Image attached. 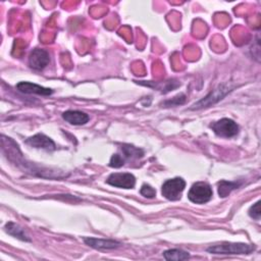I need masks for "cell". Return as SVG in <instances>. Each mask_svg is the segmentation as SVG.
<instances>
[{
	"mask_svg": "<svg viewBox=\"0 0 261 261\" xmlns=\"http://www.w3.org/2000/svg\"><path fill=\"white\" fill-rule=\"evenodd\" d=\"M255 249L256 247L250 244L222 242L220 244L210 246L209 248L206 249V251L210 254L217 255H243L251 254Z\"/></svg>",
	"mask_w": 261,
	"mask_h": 261,
	"instance_id": "1",
	"label": "cell"
},
{
	"mask_svg": "<svg viewBox=\"0 0 261 261\" xmlns=\"http://www.w3.org/2000/svg\"><path fill=\"white\" fill-rule=\"evenodd\" d=\"M212 195L213 192L209 184L205 181H198L191 187L188 193V198L195 204H205L211 200Z\"/></svg>",
	"mask_w": 261,
	"mask_h": 261,
	"instance_id": "2",
	"label": "cell"
},
{
	"mask_svg": "<svg viewBox=\"0 0 261 261\" xmlns=\"http://www.w3.org/2000/svg\"><path fill=\"white\" fill-rule=\"evenodd\" d=\"M186 188V181L181 177H174L167 179L161 187V194L169 201L179 200L181 193Z\"/></svg>",
	"mask_w": 261,
	"mask_h": 261,
	"instance_id": "3",
	"label": "cell"
},
{
	"mask_svg": "<svg viewBox=\"0 0 261 261\" xmlns=\"http://www.w3.org/2000/svg\"><path fill=\"white\" fill-rule=\"evenodd\" d=\"M212 130L219 137L232 138L239 133V125L232 119L221 118L210 124Z\"/></svg>",
	"mask_w": 261,
	"mask_h": 261,
	"instance_id": "4",
	"label": "cell"
},
{
	"mask_svg": "<svg viewBox=\"0 0 261 261\" xmlns=\"http://www.w3.org/2000/svg\"><path fill=\"white\" fill-rule=\"evenodd\" d=\"M230 91H231V88H229L228 86L220 85L215 90L210 92L206 97H204L197 103L193 104L191 109H201L204 107H209L210 105H213L216 102H218L219 100H221Z\"/></svg>",
	"mask_w": 261,
	"mask_h": 261,
	"instance_id": "5",
	"label": "cell"
},
{
	"mask_svg": "<svg viewBox=\"0 0 261 261\" xmlns=\"http://www.w3.org/2000/svg\"><path fill=\"white\" fill-rule=\"evenodd\" d=\"M106 182L116 188L133 189L136 185V177L128 172H115L107 177Z\"/></svg>",
	"mask_w": 261,
	"mask_h": 261,
	"instance_id": "6",
	"label": "cell"
},
{
	"mask_svg": "<svg viewBox=\"0 0 261 261\" xmlns=\"http://www.w3.org/2000/svg\"><path fill=\"white\" fill-rule=\"evenodd\" d=\"M49 62H50V55L48 51L45 49L36 48L30 53L29 65L36 70H42L48 65Z\"/></svg>",
	"mask_w": 261,
	"mask_h": 261,
	"instance_id": "7",
	"label": "cell"
},
{
	"mask_svg": "<svg viewBox=\"0 0 261 261\" xmlns=\"http://www.w3.org/2000/svg\"><path fill=\"white\" fill-rule=\"evenodd\" d=\"M25 143L31 147L43 149L46 151H53L56 149V145L53 140L44 134H37L33 137H30L25 140Z\"/></svg>",
	"mask_w": 261,
	"mask_h": 261,
	"instance_id": "8",
	"label": "cell"
},
{
	"mask_svg": "<svg viewBox=\"0 0 261 261\" xmlns=\"http://www.w3.org/2000/svg\"><path fill=\"white\" fill-rule=\"evenodd\" d=\"M85 244L88 245L91 248L98 249V250H110V249H116L121 246L120 242L114 241V240H106V239H97V238H84L83 239Z\"/></svg>",
	"mask_w": 261,
	"mask_h": 261,
	"instance_id": "9",
	"label": "cell"
},
{
	"mask_svg": "<svg viewBox=\"0 0 261 261\" xmlns=\"http://www.w3.org/2000/svg\"><path fill=\"white\" fill-rule=\"evenodd\" d=\"M16 89L24 94H38L41 96H49L53 93L51 89L39 86L31 82H19L16 84Z\"/></svg>",
	"mask_w": 261,
	"mask_h": 261,
	"instance_id": "10",
	"label": "cell"
},
{
	"mask_svg": "<svg viewBox=\"0 0 261 261\" xmlns=\"http://www.w3.org/2000/svg\"><path fill=\"white\" fill-rule=\"evenodd\" d=\"M62 118L70 124L83 125L90 119L89 115L80 110H67L62 113Z\"/></svg>",
	"mask_w": 261,
	"mask_h": 261,
	"instance_id": "11",
	"label": "cell"
},
{
	"mask_svg": "<svg viewBox=\"0 0 261 261\" xmlns=\"http://www.w3.org/2000/svg\"><path fill=\"white\" fill-rule=\"evenodd\" d=\"M4 229L8 234H10V236H12V237H14V238H16L20 241L31 242L30 237L24 232L23 228H21L18 224L14 223V222H7L4 226Z\"/></svg>",
	"mask_w": 261,
	"mask_h": 261,
	"instance_id": "12",
	"label": "cell"
},
{
	"mask_svg": "<svg viewBox=\"0 0 261 261\" xmlns=\"http://www.w3.org/2000/svg\"><path fill=\"white\" fill-rule=\"evenodd\" d=\"M241 181H227V180H220L217 185L218 187V195L221 198L227 197L233 190L241 187Z\"/></svg>",
	"mask_w": 261,
	"mask_h": 261,
	"instance_id": "13",
	"label": "cell"
},
{
	"mask_svg": "<svg viewBox=\"0 0 261 261\" xmlns=\"http://www.w3.org/2000/svg\"><path fill=\"white\" fill-rule=\"evenodd\" d=\"M163 257L166 260H174V261H182L190 258V254L180 249H169L163 252Z\"/></svg>",
	"mask_w": 261,
	"mask_h": 261,
	"instance_id": "14",
	"label": "cell"
},
{
	"mask_svg": "<svg viewBox=\"0 0 261 261\" xmlns=\"http://www.w3.org/2000/svg\"><path fill=\"white\" fill-rule=\"evenodd\" d=\"M120 150L124 157L126 158H141L144 156V151L140 148H137L133 145L123 144L120 147Z\"/></svg>",
	"mask_w": 261,
	"mask_h": 261,
	"instance_id": "15",
	"label": "cell"
},
{
	"mask_svg": "<svg viewBox=\"0 0 261 261\" xmlns=\"http://www.w3.org/2000/svg\"><path fill=\"white\" fill-rule=\"evenodd\" d=\"M185 101H186V96H185V94H178L177 96L173 97L171 100L164 101V102L162 103V105H163L164 107L176 106V105H179V104L185 103Z\"/></svg>",
	"mask_w": 261,
	"mask_h": 261,
	"instance_id": "16",
	"label": "cell"
},
{
	"mask_svg": "<svg viewBox=\"0 0 261 261\" xmlns=\"http://www.w3.org/2000/svg\"><path fill=\"white\" fill-rule=\"evenodd\" d=\"M140 193L142 196H144L145 198H148V199H153L156 196V190L147 184H144L142 186Z\"/></svg>",
	"mask_w": 261,
	"mask_h": 261,
	"instance_id": "17",
	"label": "cell"
},
{
	"mask_svg": "<svg viewBox=\"0 0 261 261\" xmlns=\"http://www.w3.org/2000/svg\"><path fill=\"white\" fill-rule=\"evenodd\" d=\"M123 164H124V158L122 157V155H119V154L112 155L110 162H109V166L118 168V167H121Z\"/></svg>",
	"mask_w": 261,
	"mask_h": 261,
	"instance_id": "18",
	"label": "cell"
},
{
	"mask_svg": "<svg viewBox=\"0 0 261 261\" xmlns=\"http://www.w3.org/2000/svg\"><path fill=\"white\" fill-rule=\"evenodd\" d=\"M249 215L256 219L259 220L260 219V201H257L255 204H253L250 209H249Z\"/></svg>",
	"mask_w": 261,
	"mask_h": 261,
	"instance_id": "19",
	"label": "cell"
}]
</instances>
